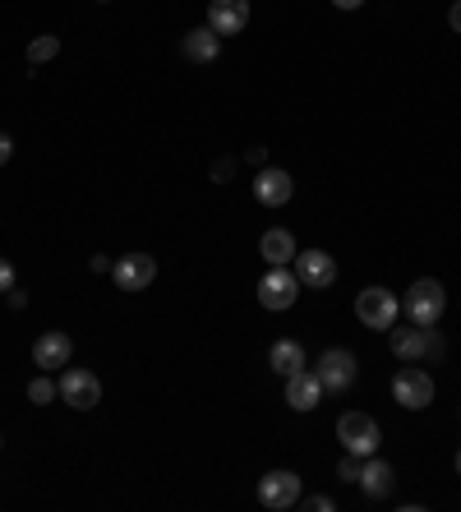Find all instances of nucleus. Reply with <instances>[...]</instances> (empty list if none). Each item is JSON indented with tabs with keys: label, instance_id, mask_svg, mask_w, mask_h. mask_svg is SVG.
Listing matches in <instances>:
<instances>
[{
	"label": "nucleus",
	"instance_id": "nucleus-11",
	"mask_svg": "<svg viewBox=\"0 0 461 512\" xmlns=\"http://www.w3.org/2000/svg\"><path fill=\"white\" fill-rule=\"evenodd\" d=\"M249 24V0H208V28L217 37H236Z\"/></svg>",
	"mask_w": 461,
	"mask_h": 512
},
{
	"label": "nucleus",
	"instance_id": "nucleus-8",
	"mask_svg": "<svg viewBox=\"0 0 461 512\" xmlns=\"http://www.w3.org/2000/svg\"><path fill=\"white\" fill-rule=\"evenodd\" d=\"M60 397H65V406H74V411H93V406L102 402V383H97L93 370H65L60 374Z\"/></svg>",
	"mask_w": 461,
	"mask_h": 512
},
{
	"label": "nucleus",
	"instance_id": "nucleus-23",
	"mask_svg": "<svg viewBox=\"0 0 461 512\" xmlns=\"http://www.w3.org/2000/svg\"><path fill=\"white\" fill-rule=\"evenodd\" d=\"M305 508H309V512H332V508H337V503H332L328 494H309V499H305Z\"/></svg>",
	"mask_w": 461,
	"mask_h": 512
},
{
	"label": "nucleus",
	"instance_id": "nucleus-5",
	"mask_svg": "<svg viewBox=\"0 0 461 512\" xmlns=\"http://www.w3.org/2000/svg\"><path fill=\"white\" fill-rule=\"evenodd\" d=\"M296 296H300V277H296V268H268V273L259 277V305L263 310H272V314H282V310H291L296 305Z\"/></svg>",
	"mask_w": 461,
	"mask_h": 512
},
{
	"label": "nucleus",
	"instance_id": "nucleus-15",
	"mask_svg": "<svg viewBox=\"0 0 461 512\" xmlns=\"http://www.w3.org/2000/svg\"><path fill=\"white\" fill-rule=\"evenodd\" d=\"M355 485L365 489L369 499H388L392 489H397V471H392L383 457H365V466H360V480Z\"/></svg>",
	"mask_w": 461,
	"mask_h": 512
},
{
	"label": "nucleus",
	"instance_id": "nucleus-13",
	"mask_svg": "<svg viewBox=\"0 0 461 512\" xmlns=\"http://www.w3.org/2000/svg\"><path fill=\"white\" fill-rule=\"evenodd\" d=\"M70 356H74L70 333H42L33 342V365H37V370H65V365H70Z\"/></svg>",
	"mask_w": 461,
	"mask_h": 512
},
{
	"label": "nucleus",
	"instance_id": "nucleus-7",
	"mask_svg": "<svg viewBox=\"0 0 461 512\" xmlns=\"http://www.w3.org/2000/svg\"><path fill=\"white\" fill-rule=\"evenodd\" d=\"M259 503L272 512H286L300 503V476L296 471H268L259 480Z\"/></svg>",
	"mask_w": 461,
	"mask_h": 512
},
{
	"label": "nucleus",
	"instance_id": "nucleus-27",
	"mask_svg": "<svg viewBox=\"0 0 461 512\" xmlns=\"http://www.w3.org/2000/svg\"><path fill=\"white\" fill-rule=\"evenodd\" d=\"M5 296H10V305H14V310H24V305H28V296H24V291H14V286H10V291H5Z\"/></svg>",
	"mask_w": 461,
	"mask_h": 512
},
{
	"label": "nucleus",
	"instance_id": "nucleus-16",
	"mask_svg": "<svg viewBox=\"0 0 461 512\" xmlns=\"http://www.w3.org/2000/svg\"><path fill=\"white\" fill-rule=\"evenodd\" d=\"M388 333H392V328H388ZM392 356L406 360V365H420V360L429 356V328H420V323L397 328V333H392Z\"/></svg>",
	"mask_w": 461,
	"mask_h": 512
},
{
	"label": "nucleus",
	"instance_id": "nucleus-26",
	"mask_svg": "<svg viewBox=\"0 0 461 512\" xmlns=\"http://www.w3.org/2000/svg\"><path fill=\"white\" fill-rule=\"evenodd\" d=\"M448 24H452V33H461V0H452V10H448Z\"/></svg>",
	"mask_w": 461,
	"mask_h": 512
},
{
	"label": "nucleus",
	"instance_id": "nucleus-24",
	"mask_svg": "<svg viewBox=\"0 0 461 512\" xmlns=\"http://www.w3.org/2000/svg\"><path fill=\"white\" fill-rule=\"evenodd\" d=\"M10 286H14V263H10V259H0V296H5Z\"/></svg>",
	"mask_w": 461,
	"mask_h": 512
},
{
	"label": "nucleus",
	"instance_id": "nucleus-30",
	"mask_svg": "<svg viewBox=\"0 0 461 512\" xmlns=\"http://www.w3.org/2000/svg\"><path fill=\"white\" fill-rule=\"evenodd\" d=\"M457 476H461V448H457Z\"/></svg>",
	"mask_w": 461,
	"mask_h": 512
},
{
	"label": "nucleus",
	"instance_id": "nucleus-21",
	"mask_svg": "<svg viewBox=\"0 0 461 512\" xmlns=\"http://www.w3.org/2000/svg\"><path fill=\"white\" fill-rule=\"evenodd\" d=\"M51 397H60V383H51L47 374H42V379H33V383H28V402H33V406H47Z\"/></svg>",
	"mask_w": 461,
	"mask_h": 512
},
{
	"label": "nucleus",
	"instance_id": "nucleus-14",
	"mask_svg": "<svg viewBox=\"0 0 461 512\" xmlns=\"http://www.w3.org/2000/svg\"><path fill=\"white\" fill-rule=\"evenodd\" d=\"M319 397H323V383L314 370H296L286 379V406H291V411H314Z\"/></svg>",
	"mask_w": 461,
	"mask_h": 512
},
{
	"label": "nucleus",
	"instance_id": "nucleus-28",
	"mask_svg": "<svg viewBox=\"0 0 461 512\" xmlns=\"http://www.w3.org/2000/svg\"><path fill=\"white\" fill-rule=\"evenodd\" d=\"M93 273H111V259H107V254H93Z\"/></svg>",
	"mask_w": 461,
	"mask_h": 512
},
{
	"label": "nucleus",
	"instance_id": "nucleus-9",
	"mask_svg": "<svg viewBox=\"0 0 461 512\" xmlns=\"http://www.w3.org/2000/svg\"><path fill=\"white\" fill-rule=\"evenodd\" d=\"M111 277H116L120 291H143V286L157 282V259H148V254H125V259L111 263Z\"/></svg>",
	"mask_w": 461,
	"mask_h": 512
},
{
	"label": "nucleus",
	"instance_id": "nucleus-17",
	"mask_svg": "<svg viewBox=\"0 0 461 512\" xmlns=\"http://www.w3.org/2000/svg\"><path fill=\"white\" fill-rule=\"evenodd\" d=\"M180 51H185V60H194V65H213V60L222 56V37H217L213 28H190L185 42H180Z\"/></svg>",
	"mask_w": 461,
	"mask_h": 512
},
{
	"label": "nucleus",
	"instance_id": "nucleus-25",
	"mask_svg": "<svg viewBox=\"0 0 461 512\" xmlns=\"http://www.w3.org/2000/svg\"><path fill=\"white\" fill-rule=\"evenodd\" d=\"M10 157H14V139H10V134H5V130H0V167H5Z\"/></svg>",
	"mask_w": 461,
	"mask_h": 512
},
{
	"label": "nucleus",
	"instance_id": "nucleus-29",
	"mask_svg": "<svg viewBox=\"0 0 461 512\" xmlns=\"http://www.w3.org/2000/svg\"><path fill=\"white\" fill-rule=\"evenodd\" d=\"M332 5H337V10H360L365 0H332Z\"/></svg>",
	"mask_w": 461,
	"mask_h": 512
},
{
	"label": "nucleus",
	"instance_id": "nucleus-6",
	"mask_svg": "<svg viewBox=\"0 0 461 512\" xmlns=\"http://www.w3.org/2000/svg\"><path fill=\"white\" fill-rule=\"evenodd\" d=\"M314 374H319L323 393H346V388L355 383V374H360V365H355L351 351H342V346H332V351H323V356H319Z\"/></svg>",
	"mask_w": 461,
	"mask_h": 512
},
{
	"label": "nucleus",
	"instance_id": "nucleus-2",
	"mask_svg": "<svg viewBox=\"0 0 461 512\" xmlns=\"http://www.w3.org/2000/svg\"><path fill=\"white\" fill-rule=\"evenodd\" d=\"M337 443H342V453L374 457L383 443V429H379V420L365 416V411H346V416L337 420Z\"/></svg>",
	"mask_w": 461,
	"mask_h": 512
},
{
	"label": "nucleus",
	"instance_id": "nucleus-12",
	"mask_svg": "<svg viewBox=\"0 0 461 512\" xmlns=\"http://www.w3.org/2000/svg\"><path fill=\"white\" fill-rule=\"evenodd\" d=\"M291 194H296V185H291V176L282 167H263L254 176V199L263 208H282V203H291Z\"/></svg>",
	"mask_w": 461,
	"mask_h": 512
},
{
	"label": "nucleus",
	"instance_id": "nucleus-4",
	"mask_svg": "<svg viewBox=\"0 0 461 512\" xmlns=\"http://www.w3.org/2000/svg\"><path fill=\"white\" fill-rule=\"evenodd\" d=\"M392 402L402 406V411H425V406L434 402V379H429V370L406 365V370L392 374Z\"/></svg>",
	"mask_w": 461,
	"mask_h": 512
},
{
	"label": "nucleus",
	"instance_id": "nucleus-19",
	"mask_svg": "<svg viewBox=\"0 0 461 512\" xmlns=\"http://www.w3.org/2000/svg\"><path fill=\"white\" fill-rule=\"evenodd\" d=\"M268 370H272V374H282V379H291L296 370H305V346L291 342V337L272 342V351H268Z\"/></svg>",
	"mask_w": 461,
	"mask_h": 512
},
{
	"label": "nucleus",
	"instance_id": "nucleus-22",
	"mask_svg": "<svg viewBox=\"0 0 461 512\" xmlns=\"http://www.w3.org/2000/svg\"><path fill=\"white\" fill-rule=\"evenodd\" d=\"M360 466H365V457L346 453V457H342V466H337V476H342V480H351V485H355V480H360Z\"/></svg>",
	"mask_w": 461,
	"mask_h": 512
},
{
	"label": "nucleus",
	"instance_id": "nucleus-1",
	"mask_svg": "<svg viewBox=\"0 0 461 512\" xmlns=\"http://www.w3.org/2000/svg\"><path fill=\"white\" fill-rule=\"evenodd\" d=\"M443 310H448V296H443V286H438L434 277L411 282V291L402 296V314L411 323H420V328H434V323L443 319Z\"/></svg>",
	"mask_w": 461,
	"mask_h": 512
},
{
	"label": "nucleus",
	"instance_id": "nucleus-10",
	"mask_svg": "<svg viewBox=\"0 0 461 512\" xmlns=\"http://www.w3.org/2000/svg\"><path fill=\"white\" fill-rule=\"evenodd\" d=\"M296 277H300V286L323 291V286L337 282V259L328 250H305V254H296Z\"/></svg>",
	"mask_w": 461,
	"mask_h": 512
},
{
	"label": "nucleus",
	"instance_id": "nucleus-18",
	"mask_svg": "<svg viewBox=\"0 0 461 512\" xmlns=\"http://www.w3.org/2000/svg\"><path fill=\"white\" fill-rule=\"evenodd\" d=\"M259 254H263V263H268V268H282V263H291L300 250H296V236H291V231L272 227V231H263Z\"/></svg>",
	"mask_w": 461,
	"mask_h": 512
},
{
	"label": "nucleus",
	"instance_id": "nucleus-3",
	"mask_svg": "<svg viewBox=\"0 0 461 512\" xmlns=\"http://www.w3.org/2000/svg\"><path fill=\"white\" fill-rule=\"evenodd\" d=\"M402 314V296H392L388 286H365L360 296H355V319L374 328V333H388L392 323Z\"/></svg>",
	"mask_w": 461,
	"mask_h": 512
},
{
	"label": "nucleus",
	"instance_id": "nucleus-20",
	"mask_svg": "<svg viewBox=\"0 0 461 512\" xmlns=\"http://www.w3.org/2000/svg\"><path fill=\"white\" fill-rule=\"evenodd\" d=\"M56 56H60V37L56 33H42V37H33V42H28V60H33V65L56 60Z\"/></svg>",
	"mask_w": 461,
	"mask_h": 512
}]
</instances>
